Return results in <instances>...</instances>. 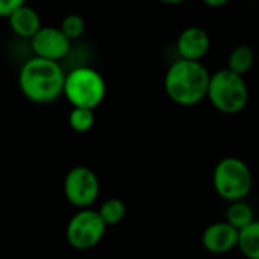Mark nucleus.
Wrapping results in <instances>:
<instances>
[{
  "label": "nucleus",
  "mask_w": 259,
  "mask_h": 259,
  "mask_svg": "<svg viewBox=\"0 0 259 259\" xmlns=\"http://www.w3.org/2000/svg\"><path fill=\"white\" fill-rule=\"evenodd\" d=\"M65 71L58 61L33 56L27 59L18 73L21 94L33 103L47 105L64 94Z\"/></svg>",
  "instance_id": "f257e3e1"
},
{
  "label": "nucleus",
  "mask_w": 259,
  "mask_h": 259,
  "mask_svg": "<svg viewBox=\"0 0 259 259\" xmlns=\"http://www.w3.org/2000/svg\"><path fill=\"white\" fill-rule=\"evenodd\" d=\"M211 73L202 61L176 59L165 71L164 90L167 97L179 106H196L206 99Z\"/></svg>",
  "instance_id": "f03ea898"
},
{
  "label": "nucleus",
  "mask_w": 259,
  "mask_h": 259,
  "mask_svg": "<svg viewBox=\"0 0 259 259\" xmlns=\"http://www.w3.org/2000/svg\"><path fill=\"white\" fill-rule=\"evenodd\" d=\"M250 91L244 76L228 68L211 73L206 100L222 114L235 115L246 109Z\"/></svg>",
  "instance_id": "7ed1b4c3"
},
{
  "label": "nucleus",
  "mask_w": 259,
  "mask_h": 259,
  "mask_svg": "<svg viewBox=\"0 0 259 259\" xmlns=\"http://www.w3.org/2000/svg\"><path fill=\"white\" fill-rule=\"evenodd\" d=\"M62 96L73 108L96 109L105 100L106 82L97 70L91 67H76L65 73Z\"/></svg>",
  "instance_id": "20e7f679"
},
{
  "label": "nucleus",
  "mask_w": 259,
  "mask_h": 259,
  "mask_svg": "<svg viewBox=\"0 0 259 259\" xmlns=\"http://www.w3.org/2000/svg\"><path fill=\"white\" fill-rule=\"evenodd\" d=\"M212 185L215 193L229 203L244 200L252 191V170L243 159L237 156H226L214 167Z\"/></svg>",
  "instance_id": "39448f33"
},
{
  "label": "nucleus",
  "mask_w": 259,
  "mask_h": 259,
  "mask_svg": "<svg viewBox=\"0 0 259 259\" xmlns=\"http://www.w3.org/2000/svg\"><path fill=\"white\" fill-rule=\"evenodd\" d=\"M106 228L99 211L90 208L79 209L67 225L65 238L73 249L90 250L103 240Z\"/></svg>",
  "instance_id": "423d86ee"
},
{
  "label": "nucleus",
  "mask_w": 259,
  "mask_h": 259,
  "mask_svg": "<svg viewBox=\"0 0 259 259\" xmlns=\"http://www.w3.org/2000/svg\"><path fill=\"white\" fill-rule=\"evenodd\" d=\"M64 194L70 205L85 209L90 208L100 194L97 175L85 165L73 167L64 179Z\"/></svg>",
  "instance_id": "0eeeda50"
},
{
  "label": "nucleus",
  "mask_w": 259,
  "mask_h": 259,
  "mask_svg": "<svg viewBox=\"0 0 259 259\" xmlns=\"http://www.w3.org/2000/svg\"><path fill=\"white\" fill-rule=\"evenodd\" d=\"M29 41L33 56L58 62L64 59L71 49V41L59 27L53 26H42Z\"/></svg>",
  "instance_id": "6e6552de"
},
{
  "label": "nucleus",
  "mask_w": 259,
  "mask_h": 259,
  "mask_svg": "<svg viewBox=\"0 0 259 259\" xmlns=\"http://www.w3.org/2000/svg\"><path fill=\"white\" fill-rule=\"evenodd\" d=\"M211 49V36L200 26H188L185 27L178 39L176 50L179 58L188 61H202Z\"/></svg>",
  "instance_id": "1a4fd4ad"
},
{
  "label": "nucleus",
  "mask_w": 259,
  "mask_h": 259,
  "mask_svg": "<svg viewBox=\"0 0 259 259\" xmlns=\"http://www.w3.org/2000/svg\"><path fill=\"white\" fill-rule=\"evenodd\" d=\"M238 234L240 232L234 226H231L226 220L215 222L203 231L202 244L209 253L225 255L237 249Z\"/></svg>",
  "instance_id": "9d476101"
},
{
  "label": "nucleus",
  "mask_w": 259,
  "mask_h": 259,
  "mask_svg": "<svg viewBox=\"0 0 259 259\" xmlns=\"http://www.w3.org/2000/svg\"><path fill=\"white\" fill-rule=\"evenodd\" d=\"M8 23L11 30L23 39H30L42 27V21L38 11L29 6L27 3L15 9L8 17Z\"/></svg>",
  "instance_id": "9b49d317"
},
{
  "label": "nucleus",
  "mask_w": 259,
  "mask_h": 259,
  "mask_svg": "<svg viewBox=\"0 0 259 259\" xmlns=\"http://www.w3.org/2000/svg\"><path fill=\"white\" fill-rule=\"evenodd\" d=\"M253 65H255L253 49L247 44H240L231 50V53L228 56V67L226 68L246 77V74L250 73Z\"/></svg>",
  "instance_id": "f8f14e48"
},
{
  "label": "nucleus",
  "mask_w": 259,
  "mask_h": 259,
  "mask_svg": "<svg viewBox=\"0 0 259 259\" xmlns=\"http://www.w3.org/2000/svg\"><path fill=\"white\" fill-rule=\"evenodd\" d=\"M237 247L247 259H259V220L240 231Z\"/></svg>",
  "instance_id": "ddd939ff"
},
{
  "label": "nucleus",
  "mask_w": 259,
  "mask_h": 259,
  "mask_svg": "<svg viewBox=\"0 0 259 259\" xmlns=\"http://www.w3.org/2000/svg\"><path fill=\"white\" fill-rule=\"evenodd\" d=\"M253 220H255L253 208L249 203H246L244 200L231 202V205L226 211V222L231 226H234L240 232L241 229L249 226Z\"/></svg>",
  "instance_id": "4468645a"
},
{
  "label": "nucleus",
  "mask_w": 259,
  "mask_h": 259,
  "mask_svg": "<svg viewBox=\"0 0 259 259\" xmlns=\"http://www.w3.org/2000/svg\"><path fill=\"white\" fill-rule=\"evenodd\" d=\"M126 211L127 209H126L124 202L117 197L105 200L99 208V214L106 226H115L121 223L123 219L126 217Z\"/></svg>",
  "instance_id": "2eb2a0df"
},
{
  "label": "nucleus",
  "mask_w": 259,
  "mask_h": 259,
  "mask_svg": "<svg viewBox=\"0 0 259 259\" xmlns=\"http://www.w3.org/2000/svg\"><path fill=\"white\" fill-rule=\"evenodd\" d=\"M96 123L94 109L90 108H73L68 114V124L77 134H87Z\"/></svg>",
  "instance_id": "dca6fc26"
},
{
  "label": "nucleus",
  "mask_w": 259,
  "mask_h": 259,
  "mask_svg": "<svg viewBox=\"0 0 259 259\" xmlns=\"http://www.w3.org/2000/svg\"><path fill=\"white\" fill-rule=\"evenodd\" d=\"M59 29L62 30V33L70 41H74V39H79L85 33L87 21L79 14H68V15H65L62 18V21L59 24Z\"/></svg>",
  "instance_id": "f3484780"
},
{
  "label": "nucleus",
  "mask_w": 259,
  "mask_h": 259,
  "mask_svg": "<svg viewBox=\"0 0 259 259\" xmlns=\"http://www.w3.org/2000/svg\"><path fill=\"white\" fill-rule=\"evenodd\" d=\"M27 0H0V17L8 18L15 9L26 5Z\"/></svg>",
  "instance_id": "a211bd4d"
},
{
  "label": "nucleus",
  "mask_w": 259,
  "mask_h": 259,
  "mask_svg": "<svg viewBox=\"0 0 259 259\" xmlns=\"http://www.w3.org/2000/svg\"><path fill=\"white\" fill-rule=\"evenodd\" d=\"M202 2H203L206 6L217 9V8H223V6H226L231 0H202Z\"/></svg>",
  "instance_id": "6ab92c4d"
},
{
  "label": "nucleus",
  "mask_w": 259,
  "mask_h": 259,
  "mask_svg": "<svg viewBox=\"0 0 259 259\" xmlns=\"http://www.w3.org/2000/svg\"><path fill=\"white\" fill-rule=\"evenodd\" d=\"M159 3H162V5H168V6H176V5H182V3H185L187 0H158Z\"/></svg>",
  "instance_id": "aec40b11"
}]
</instances>
